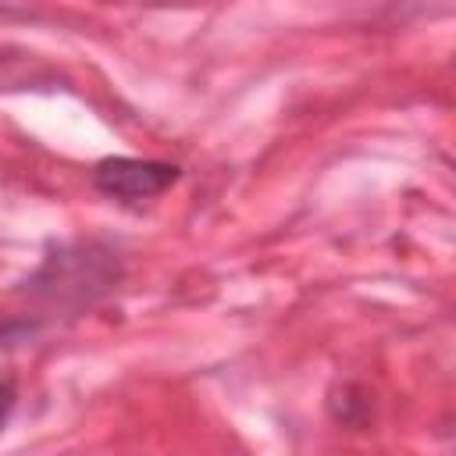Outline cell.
I'll use <instances>...</instances> for the list:
<instances>
[{
    "label": "cell",
    "instance_id": "obj_2",
    "mask_svg": "<svg viewBox=\"0 0 456 456\" xmlns=\"http://www.w3.org/2000/svg\"><path fill=\"white\" fill-rule=\"evenodd\" d=\"M14 403H18V388H14L11 378L0 374V431H4V424L11 420V413H14Z\"/></svg>",
    "mask_w": 456,
    "mask_h": 456
},
{
    "label": "cell",
    "instance_id": "obj_1",
    "mask_svg": "<svg viewBox=\"0 0 456 456\" xmlns=\"http://www.w3.org/2000/svg\"><path fill=\"white\" fill-rule=\"evenodd\" d=\"M178 164L167 160H142V157H103L93 167V185L96 192L121 200V203H139L167 192L178 182Z\"/></svg>",
    "mask_w": 456,
    "mask_h": 456
}]
</instances>
